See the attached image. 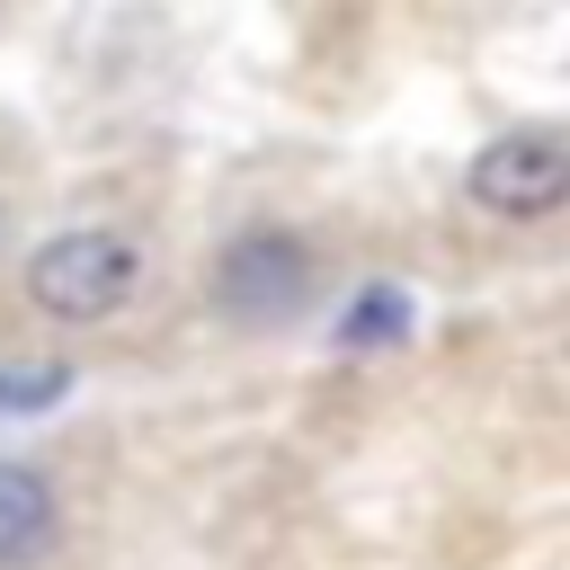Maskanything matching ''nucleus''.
Instances as JSON below:
<instances>
[{
  "mask_svg": "<svg viewBox=\"0 0 570 570\" xmlns=\"http://www.w3.org/2000/svg\"><path fill=\"white\" fill-rule=\"evenodd\" d=\"M134 285H142V249L125 232H53L27 258V303L45 321H71V330L116 321L134 303Z\"/></svg>",
  "mask_w": 570,
  "mask_h": 570,
  "instance_id": "obj_1",
  "label": "nucleus"
},
{
  "mask_svg": "<svg viewBox=\"0 0 570 570\" xmlns=\"http://www.w3.org/2000/svg\"><path fill=\"white\" fill-rule=\"evenodd\" d=\"M463 196H472L481 214H499V223H543V214L570 196V142H561L552 125H517V134H499V142L472 151Z\"/></svg>",
  "mask_w": 570,
  "mask_h": 570,
  "instance_id": "obj_2",
  "label": "nucleus"
},
{
  "mask_svg": "<svg viewBox=\"0 0 570 570\" xmlns=\"http://www.w3.org/2000/svg\"><path fill=\"white\" fill-rule=\"evenodd\" d=\"M303 294H312V249L285 232H240L214 258V303L232 321H285V312H303Z\"/></svg>",
  "mask_w": 570,
  "mask_h": 570,
  "instance_id": "obj_3",
  "label": "nucleus"
},
{
  "mask_svg": "<svg viewBox=\"0 0 570 570\" xmlns=\"http://www.w3.org/2000/svg\"><path fill=\"white\" fill-rule=\"evenodd\" d=\"M53 481L36 472V463H0V570H18V561H36L45 543H53Z\"/></svg>",
  "mask_w": 570,
  "mask_h": 570,
  "instance_id": "obj_4",
  "label": "nucleus"
},
{
  "mask_svg": "<svg viewBox=\"0 0 570 570\" xmlns=\"http://www.w3.org/2000/svg\"><path fill=\"white\" fill-rule=\"evenodd\" d=\"M401 321H410V312H401V294H392V285H374L365 303H347V321H338V347L374 356V347H392V338H401Z\"/></svg>",
  "mask_w": 570,
  "mask_h": 570,
  "instance_id": "obj_5",
  "label": "nucleus"
},
{
  "mask_svg": "<svg viewBox=\"0 0 570 570\" xmlns=\"http://www.w3.org/2000/svg\"><path fill=\"white\" fill-rule=\"evenodd\" d=\"M53 392H71V365H18V374H0V410H45Z\"/></svg>",
  "mask_w": 570,
  "mask_h": 570,
  "instance_id": "obj_6",
  "label": "nucleus"
}]
</instances>
